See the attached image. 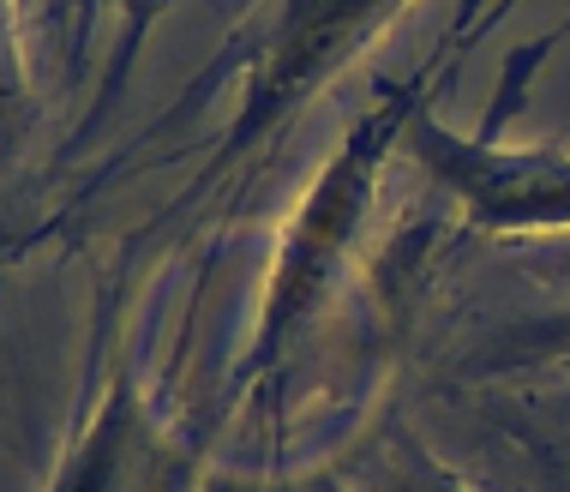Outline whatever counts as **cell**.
Returning a JSON list of instances; mask_svg holds the SVG:
<instances>
[{
	"label": "cell",
	"instance_id": "3",
	"mask_svg": "<svg viewBox=\"0 0 570 492\" xmlns=\"http://www.w3.org/2000/svg\"><path fill=\"white\" fill-rule=\"evenodd\" d=\"M499 366H547V361H570V306L564 313H547V318H529L492 348Z\"/></svg>",
	"mask_w": 570,
	"mask_h": 492
},
{
	"label": "cell",
	"instance_id": "4",
	"mask_svg": "<svg viewBox=\"0 0 570 492\" xmlns=\"http://www.w3.org/2000/svg\"><path fill=\"white\" fill-rule=\"evenodd\" d=\"M384 492H462V486L444 481V474H433V469H409V474H396Z\"/></svg>",
	"mask_w": 570,
	"mask_h": 492
},
{
	"label": "cell",
	"instance_id": "2",
	"mask_svg": "<svg viewBox=\"0 0 570 492\" xmlns=\"http://www.w3.org/2000/svg\"><path fill=\"white\" fill-rule=\"evenodd\" d=\"M409 145L421 168H433L462 210L499 235H534V228H570V157L559 150H511L492 138H456L439 120L414 109Z\"/></svg>",
	"mask_w": 570,
	"mask_h": 492
},
{
	"label": "cell",
	"instance_id": "1",
	"mask_svg": "<svg viewBox=\"0 0 570 492\" xmlns=\"http://www.w3.org/2000/svg\"><path fill=\"white\" fill-rule=\"evenodd\" d=\"M414 90H391L373 115L361 120L343 150L331 157V168L313 180L306 193L295 228L283 240V258H276V276H271V301H265V318H258V348H253V366L271 361V348H283L288 336L306 325V313L318 306V295L331 288L336 265L348 258L354 235H361V217L373 205V187H379V163L391 157V145L409 132L414 120Z\"/></svg>",
	"mask_w": 570,
	"mask_h": 492
}]
</instances>
